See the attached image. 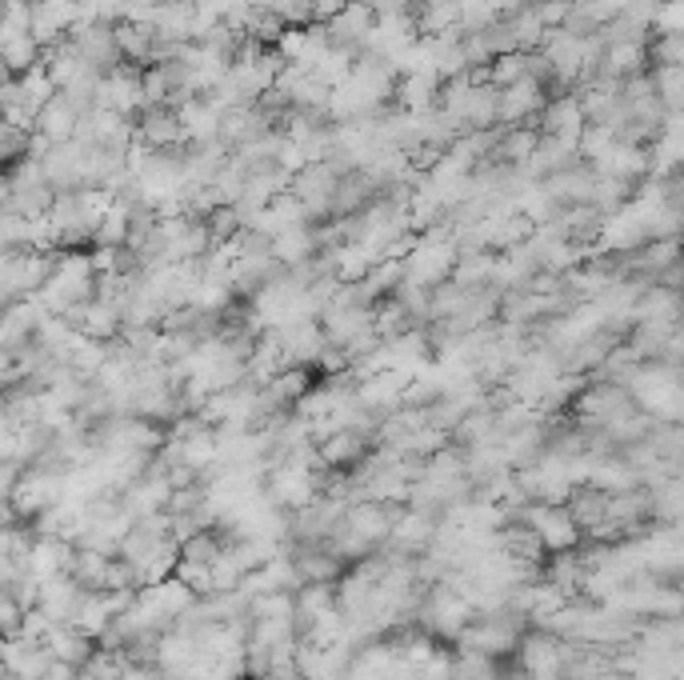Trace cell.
Listing matches in <instances>:
<instances>
[{"label": "cell", "instance_id": "6da1fadb", "mask_svg": "<svg viewBox=\"0 0 684 680\" xmlns=\"http://www.w3.org/2000/svg\"><path fill=\"white\" fill-rule=\"evenodd\" d=\"M681 364H664V360H641L636 372L624 381V393L641 408L652 424H681Z\"/></svg>", "mask_w": 684, "mask_h": 680}, {"label": "cell", "instance_id": "7a4b0ae2", "mask_svg": "<svg viewBox=\"0 0 684 680\" xmlns=\"http://www.w3.org/2000/svg\"><path fill=\"white\" fill-rule=\"evenodd\" d=\"M97 293V272H92V260L88 252H64V257L52 260L45 285L33 293L40 309L49 317H69L73 309H80L85 300H92Z\"/></svg>", "mask_w": 684, "mask_h": 680}, {"label": "cell", "instance_id": "3957f363", "mask_svg": "<svg viewBox=\"0 0 684 680\" xmlns=\"http://www.w3.org/2000/svg\"><path fill=\"white\" fill-rule=\"evenodd\" d=\"M517 517L536 532L545 553H569V548L581 544V529H576V520L569 517L564 505H521Z\"/></svg>", "mask_w": 684, "mask_h": 680}, {"label": "cell", "instance_id": "277c9868", "mask_svg": "<svg viewBox=\"0 0 684 680\" xmlns=\"http://www.w3.org/2000/svg\"><path fill=\"white\" fill-rule=\"evenodd\" d=\"M64 496V469H33L25 472V477H16L13 484V512L16 517H37V512H45L49 505H57Z\"/></svg>", "mask_w": 684, "mask_h": 680}, {"label": "cell", "instance_id": "5b68a950", "mask_svg": "<svg viewBox=\"0 0 684 680\" xmlns=\"http://www.w3.org/2000/svg\"><path fill=\"white\" fill-rule=\"evenodd\" d=\"M629 405H633V400H629V393H624L621 384H612V381L585 384V388L576 393V400H573L581 424H593V429H605V424H609L612 417H621Z\"/></svg>", "mask_w": 684, "mask_h": 680}, {"label": "cell", "instance_id": "8992f818", "mask_svg": "<svg viewBox=\"0 0 684 680\" xmlns=\"http://www.w3.org/2000/svg\"><path fill=\"white\" fill-rule=\"evenodd\" d=\"M269 333L276 336V345H281V353H285L288 364H297V369L312 364L324 348V333H321V321H316V317L288 321V324H281V329H269Z\"/></svg>", "mask_w": 684, "mask_h": 680}, {"label": "cell", "instance_id": "52a82bcc", "mask_svg": "<svg viewBox=\"0 0 684 680\" xmlns=\"http://www.w3.org/2000/svg\"><path fill=\"white\" fill-rule=\"evenodd\" d=\"M421 617H424V625L433 632H448V636H461V629H469V620L476 617L473 608H469V601L464 596H457L452 589H433V596L424 601V608H421Z\"/></svg>", "mask_w": 684, "mask_h": 680}, {"label": "cell", "instance_id": "ba28073f", "mask_svg": "<svg viewBox=\"0 0 684 680\" xmlns=\"http://www.w3.org/2000/svg\"><path fill=\"white\" fill-rule=\"evenodd\" d=\"M545 104H548L545 85L533 81V76H521L517 85L497 88V124H512V128H517L524 116H536Z\"/></svg>", "mask_w": 684, "mask_h": 680}, {"label": "cell", "instance_id": "9c48e42d", "mask_svg": "<svg viewBox=\"0 0 684 680\" xmlns=\"http://www.w3.org/2000/svg\"><path fill=\"white\" fill-rule=\"evenodd\" d=\"M64 321L73 324L76 333H85L88 341H100V345H109L112 336L125 329V324H121V305H112V300H100V297L85 300V305L69 312Z\"/></svg>", "mask_w": 684, "mask_h": 680}, {"label": "cell", "instance_id": "30bf717a", "mask_svg": "<svg viewBox=\"0 0 684 680\" xmlns=\"http://www.w3.org/2000/svg\"><path fill=\"white\" fill-rule=\"evenodd\" d=\"M69 40H73V49L80 52V61H85L88 69H97L100 76L121 64V49H116L112 25H104V21H100V25L80 28V33H73Z\"/></svg>", "mask_w": 684, "mask_h": 680}, {"label": "cell", "instance_id": "8fae6325", "mask_svg": "<svg viewBox=\"0 0 684 680\" xmlns=\"http://www.w3.org/2000/svg\"><path fill=\"white\" fill-rule=\"evenodd\" d=\"M80 601H85V589H80V584H76L69 572H61V577H49V581H40L37 608L52 620V625H69V620H73V613L80 608Z\"/></svg>", "mask_w": 684, "mask_h": 680}, {"label": "cell", "instance_id": "7c38bea8", "mask_svg": "<svg viewBox=\"0 0 684 680\" xmlns=\"http://www.w3.org/2000/svg\"><path fill=\"white\" fill-rule=\"evenodd\" d=\"M517 660H521L524 677L528 680L552 677V672H560V665H564V641L552 636V632H533V636H524L521 641Z\"/></svg>", "mask_w": 684, "mask_h": 680}, {"label": "cell", "instance_id": "4fadbf2b", "mask_svg": "<svg viewBox=\"0 0 684 680\" xmlns=\"http://www.w3.org/2000/svg\"><path fill=\"white\" fill-rule=\"evenodd\" d=\"M76 544L61 541V536H33V548L25 557V572L37 577V581H49V577H61L73 565Z\"/></svg>", "mask_w": 684, "mask_h": 680}, {"label": "cell", "instance_id": "5bb4252c", "mask_svg": "<svg viewBox=\"0 0 684 680\" xmlns=\"http://www.w3.org/2000/svg\"><path fill=\"white\" fill-rule=\"evenodd\" d=\"M345 529L364 541L369 548H376L381 541H388V529H393V508L388 505H376V500H361V505L345 508V520H340Z\"/></svg>", "mask_w": 684, "mask_h": 680}, {"label": "cell", "instance_id": "9a60e30c", "mask_svg": "<svg viewBox=\"0 0 684 680\" xmlns=\"http://www.w3.org/2000/svg\"><path fill=\"white\" fill-rule=\"evenodd\" d=\"M176 121H181V133H185V145H209L216 140V128H221V112L212 109L204 97H188L185 104H176Z\"/></svg>", "mask_w": 684, "mask_h": 680}, {"label": "cell", "instance_id": "2e32d148", "mask_svg": "<svg viewBox=\"0 0 684 680\" xmlns=\"http://www.w3.org/2000/svg\"><path fill=\"white\" fill-rule=\"evenodd\" d=\"M137 140H145L149 149L164 152V149H176V145H185V133H181V121H176L173 109H145L140 112V124H137Z\"/></svg>", "mask_w": 684, "mask_h": 680}, {"label": "cell", "instance_id": "e0dca14e", "mask_svg": "<svg viewBox=\"0 0 684 680\" xmlns=\"http://www.w3.org/2000/svg\"><path fill=\"white\" fill-rule=\"evenodd\" d=\"M436 536V520L428 517V512H416V508H409V512H393V529H388V541L397 544L400 553H421V548H428Z\"/></svg>", "mask_w": 684, "mask_h": 680}, {"label": "cell", "instance_id": "ac0fdd59", "mask_svg": "<svg viewBox=\"0 0 684 680\" xmlns=\"http://www.w3.org/2000/svg\"><path fill=\"white\" fill-rule=\"evenodd\" d=\"M76 124H80V112H76L61 92L52 100H45L37 112V133L45 136L49 145H69L76 136Z\"/></svg>", "mask_w": 684, "mask_h": 680}, {"label": "cell", "instance_id": "d6986e66", "mask_svg": "<svg viewBox=\"0 0 684 680\" xmlns=\"http://www.w3.org/2000/svg\"><path fill=\"white\" fill-rule=\"evenodd\" d=\"M316 245H321V236L312 233L309 224H293V228H281V233L273 236L269 252H273L285 269H297V264L316 257Z\"/></svg>", "mask_w": 684, "mask_h": 680}, {"label": "cell", "instance_id": "ffe728a7", "mask_svg": "<svg viewBox=\"0 0 684 680\" xmlns=\"http://www.w3.org/2000/svg\"><path fill=\"white\" fill-rule=\"evenodd\" d=\"M45 648H49L52 660H64L73 668H85V660L92 656V641L80 636L73 625H52L49 636H45Z\"/></svg>", "mask_w": 684, "mask_h": 680}, {"label": "cell", "instance_id": "44dd1931", "mask_svg": "<svg viewBox=\"0 0 684 680\" xmlns=\"http://www.w3.org/2000/svg\"><path fill=\"white\" fill-rule=\"evenodd\" d=\"M676 309H681V300H676V288L669 285H645L641 288V297L633 305V321H676Z\"/></svg>", "mask_w": 684, "mask_h": 680}, {"label": "cell", "instance_id": "7402d4cb", "mask_svg": "<svg viewBox=\"0 0 684 680\" xmlns=\"http://www.w3.org/2000/svg\"><path fill=\"white\" fill-rule=\"evenodd\" d=\"M316 457H321L324 469H340V465H357L364 457V436L352 433V429H340V433L316 441Z\"/></svg>", "mask_w": 684, "mask_h": 680}, {"label": "cell", "instance_id": "603a6c76", "mask_svg": "<svg viewBox=\"0 0 684 680\" xmlns=\"http://www.w3.org/2000/svg\"><path fill=\"white\" fill-rule=\"evenodd\" d=\"M293 565H297L300 581L304 584H333L336 577H340V560H336L333 553H324L321 544L300 548L297 557H293Z\"/></svg>", "mask_w": 684, "mask_h": 680}, {"label": "cell", "instance_id": "cb8c5ba5", "mask_svg": "<svg viewBox=\"0 0 684 680\" xmlns=\"http://www.w3.org/2000/svg\"><path fill=\"white\" fill-rule=\"evenodd\" d=\"M304 388H309V372L297 369V364H288V369L281 372V376H273V381H269V384L261 388L264 408H269V412H276L281 405H297Z\"/></svg>", "mask_w": 684, "mask_h": 680}, {"label": "cell", "instance_id": "d4e9b609", "mask_svg": "<svg viewBox=\"0 0 684 680\" xmlns=\"http://www.w3.org/2000/svg\"><path fill=\"white\" fill-rule=\"evenodd\" d=\"M228 305H233L228 281H197V285L188 288V300H185V309L200 312V317H221Z\"/></svg>", "mask_w": 684, "mask_h": 680}, {"label": "cell", "instance_id": "484cf974", "mask_svg": "<svg viewBox=\"0 0 684 680\" xmlns=\"http://www.w3.org/2000/svg\"><path fill=\"white\" fill-rule=\"evenodd\" d=\"M69 625H73L80 636H88V641L97 644L100 632L112 625V613H109V605H104V593H85V601H80V608L73 613Z\"/></svg>", "mask_w": 684, "mask_h": 680}, {"label": "cell", "instance_id": "4316f807", "mask_svg": "<svg viewBox=\"0 0 684 680\" xmlns=\"http://www.w3.org/2000/svg\"><path fill=\"white\" fill-rule=\"evenodd\" d=\"M104 569H109V557H104V553H97V548H80V544H76L69 577H73L85 593H100V589H104Z\"/></svg>", "mask_w": 684, "mask_h": 680}, {"label": "cell", "instance_id": "83f0119b", "mask_svg": "<svg viewBox=\"0 0 684 680\" xmlns=\"http://www.w3.org/2000/svg\"><path fill=\"white\" fill-rule=\"evenodd\" d=\"M293 605H297V617H293V625H297V629H304L309 620L321 617L324 608L336 605L333 584H300L297 593H293Z\"/></svg>", "mask_w": 684, "mask_h": 680}, {"label": "cell", "instance_id": "f1b7e54d", "mask_svg": "<svg viewBox=\"0 0 684 680\" xmlns=\"http://www.w3.org/2000/svg\"><path fill=\"white\" fill-rule=\"evenodd\" d=\"M493 252H461L452 272H448V281L457 288H485L488 285V272H493Z\"/></svg>", "mask_w": 684, "mask_h": 680}, {"label": "cell", "instance_id": "f546056e", "mask_svg": "<svg viewBox=\"0 0 684 680\" xmlns=\"http://www.w3.org/2000/svg\"><path fill=\"white\" fill-rule=\"evenodd\" d=\"M536 128H509V133H497V149L493 157H500L505 164H524L536 149Z\"/></svg>", "mask_w": 684, "mask_h": 680}, {"label": "cell", "instance_id": "4dcf8cb0", "mask_svg": "<svg viewBox=\"0 0 684 680\" xmlns=\"http://www.w3.org/2000/svg\"><path fill=\"white\" fill-rule=\"evenodd\" d=\"M16 92H21V104H28L33 112H40V104H45V100L57 97V88H52L49 73H45V64H37V69H28V73L16 76Z\"/></svg>", "mask_w": 684, "mask_h": 680}, {"label": "cell", "instance_id": "1f68e13d", "mask_svg": "<svg viewBox=\"0 0 684 680\" xmlns=\"http://www.w3.org/2000/svg\"><path fill=\"white\" fill-rule=\"evenodd\" d=\"M0 64L9 69L13 76H21V73H28V69H37L40 64V49H37V40L28 37H13L4 49H0Z\"/></svg>", "mask_w": 684, "mask_h": 680}, {"label": "cell", "instance_id": "d6a6232c", "mask_svg": "<svg viewBox=\"0 0 684 680\" xmlns=\"http://www.w3.org/2000/svg\"><path fill=\"white\" fill-rule=\"evenodd\" d=\"M485 76H488V85L493 88L517 85V81L524 76V52H500V57H493L488 69H485Z\"/></svg>", "mask_w": 684, "mask_h": 680}, {"label": "cell", "instance_id": "836d02e7", "mask_svg": "<svg viewBox=\"0 0 684 680\" xmlns=\"http://www.w3.org/2000/svg\"><path fill=\"white\" fill-rule=\"evenodd\" d=\"M641 269H648L652 276L664 269H672L676 264V236H660V240H652V245L641 252V260H636Z\"/></svg>", "mask_w": 684, "mask_h": 680}, {"label": "cell", "instance_id": "e575fe53", "mask_svg": "<svg viewBox=\"0 0 684 680\" xmlns=\"http://www.w3.org/2000/svg\"><path fill=\"white\" fill-rule=\"evenodd\" d=\"M652 37H681L684 28V4L681 0H660L657 16H652Z\"/></svg>", "mask_w": 684, "mask_h": 680}, {"label": "cell", "instance_id": "d590c367", "mask_svg": "<svg viewBox=\"0 0 684 680\" xmlns=\"http://www.w3.org/2000/svg\"><path fill=\"white\" fill-rule=\"evenodd\" d=\"M21 620H25V608L0 589V636H16V632H21Z\"/></svg>", "mask_w": 684, "mask_h": 680}, {"label": "cell", "instance_id": "8d00e7d4", "mask_svg": "<svg viewBox=\"0 0 684 680\" xmlns=\"http://www.w3.org/2000/svg\"><path fill=\"white\" fill-rule=\"evenodd\" d=\"M681 37H652L648 40V57L652 64H681Z\"/></svg>", "mask_w": 684, "mask_h": 680}, {"label": "cell", "instance_id": "74e56055", "mask_svg": "<svg viewBox=\"0 0 684 680\" xmlns=\"http://www.w3.org/2000/svg\"><path fill=\"white\" fill-rule=\"evenodd\" d=\"M533 9L545 28H560L564 25V16H569V0H536Z\"/></svg>", "mask_w": 684, "mask_h": 680}, {"label": "cell", "instance_id": "f35d334b", "mask_svg": "<svg viewBox=\"0 0 684 680\" xmlns=\"http://www.w3.org/2000/svg\"><path fill=\"white\" fill-rule=\"evenodd\" d=\"M345 4H349V0H312V16H316V21H328V16H336Z\"/></svg>", "mask_w": 684, "mask_h": 680}, {"label": "cell", "instance_id": "ab89813d", "mask_svg": "<svg viewBox=\"0 0 684 680\" xmlns=\"http://www.w3.org/2000/svg\"><path fill=\"white\" fill-rule=\"evenodd\" d=\"M40 680H76V668L64 665V660H52L49 668H45V677Z\"/></svg>", "mask_w": 684, "mask_h": 680}, {"label": "cell", "instance_id": "60d3db41", "mask_svg": "<svg viewBox=\"0 0 684 680\" xmlns=\"http://www.w3.org/2000/svg\"><path fill=\"white\" fill-rule=\"evenodd\" d=\"M436 4H457V0H424V9H436Z\"/></svg>", "mask_w": 684, "mask_h": 680}, {"label": "cell", "instance_id": "b9f144b4", "mask_svg": "<svg viewBox=\"0 0 684 680\" xmlns=\"http://www.w3.org/2000/svg\"><path fill=\"white\" fill-rule=\"evenodd\" d=\"M533 680H564V677H560V672H552V677H533Z\"/></svg>", "mask_w": 684, "mask_h": 680}, {"label": "cell", "instance_id": "7bdbcfd3", "mask_svg": "<svg viewBox=\"0 0 684 680\" xmlns=\"http://www.w3.org/2000/svg\"><path fill=\"white\" fill-rule=\"evenodd\" d=\"M0 4H4V0H0Z\"/></svg>", "mask_w": 684, "mask_h": 680}]
</instances>
